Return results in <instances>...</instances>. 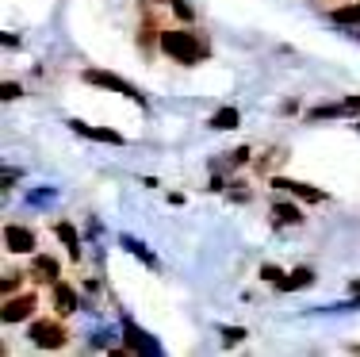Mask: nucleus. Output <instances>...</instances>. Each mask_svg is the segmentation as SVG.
<instances>
[{
  "label": "nucleus",
  "instance_id": "4",
  "mask_svg": "<svg viewBox=\"0 0 360 357\" xmlns=\"http://www.w3.org/2000/svg\"><path fill=\"white\" fill-rule=\"evenodd\" d=\"M39 311V300L35 296H4V322H23V319H31Z\"/></svg>",
  "mask_w": 360,
  "mask_h": 357
},
{
  "label": "nucleus",
  "instance_id": "2",
  "mask_svg": "<svg viewBox=\"0 0 360 357\" xmlns=\"http://www.w3.org/2000/svg\"><path fill=\"white\" fill-rule=\"evenodd\" d=\"M27 338L39 346V350H62V346H70V330H65L62 315H42V319H31Z\"/></svg>",
  "mask_w": 360,
  "mask_h": 357
},
{
  "label": "nucleus",
  "instance_id": "11",
  "mask_svg": "<svg viewBox=\"0 0 360 357\" xmlns=\"http://www.w3.org/2000/svg\"><path fill=\"white\" fill-rule=\"evenodd\" d=\"M311 277H314L311 269H295V277H280V288H284V292H291V288H303Z\"/></svg>",
  "mask_w": 360,
  "mask_h": 357
},
{
  "label": "nucleus",
  "instance_id": "3",
  "mask_svg": "<svg viewBox=\"0 0 360 357\" xmlns=\"http://www.w3.org/2000/svg\"><path fill=\"white\" fill-rule=\"evenodd\" d=\"M35 242H39V234L31 231V227H20V223H8L4 227L8 253H35Z\"/></svg>",
  "mask_w": 360,
  "mask_h": 357
},
{
  "label": "nucleus",
  "instance_id": "7",
  "mask_svg": "<svg viewBox=\"0 0 360 357\" xmlns=\"http://www.w3.org/2000/svg\"><path fill=\"white\" fill-rule=\"evenodd\" d=\"M81 77H84V84H104V89H115V92H123V96H134V100H139V92H134L123 77H111V73H100V70H84Z\"/></svg>",
  "mask_w": 360,
  "mask_h": 357
},
{
  "label": "nucleus",
  "instance_id": "5",
  "mask_svg": "<svg viewBox=\"0 0 360 357\" xmlns=\"http://www.w3.org/2000/svg\"><path fill=\"white\" fill-rule=\"evenodd\" d=\"M31 280H39V284H58V280H62V265H58V258H50V253H35V261H31Z\"/></svg>",
  "mask_w": 360,
  "mask_h": 357
},
{
  "label": "nucleus",
  "instance_id": "15",
  "mask_svg": "<svg viewBox=\"0 0 360 357\" xmlns=\"http://www.w3.org/2000/svg\"><path fill=\"white\" fill-rule=\"evenodd\" d=\"M211 123H215V127H238V112H234V108H226V112H219Z\"/></svg>",
  "mask_w": 360,
  "mask_h": 357
},
{
  "label": "nucleus",
  "instance_id": "12",
  "mask_svg": "<svg viewBox=\"0 0 360 357\" xmlns=\"http://www.w3.org/2000/svg\"><path fill=\"white\" fill-rule=\"evenodd\" d=\"M276 219H284V223H303V211L295 208V203H276Z\"/></svg>",
  "mask_w": 360,
  "mask_h": 357
},
{
  "label": "nucleus",
  "instance_id": "9",
  "mask_svg": "<svg viewBox=\"0 0 360 357\" xmlns=\"http://www.w3.org/2000/svg\"><path fill=\"white\" fill-rule=\"evenodd\" d=\"M54 234L62 238V246L70 250V258H73V261L81 258V246H77V231H73L70 223H62V219H58V223H54Z\"/></svg>",
  "mask_w": 360,
  "mask_h": 357
},
{
  "label": "nucleus",
  "instance_id": "10",
  "mask_svg": "<svg viewBox=\"0 0 360 357\" xmlns=\"http://www.w3.org/2000/svg\"><path fill=\"white\" fill-rule=\"evenodd\" d=\"M272 184H276V189H291V192H299L303 200H314V203L322 200V192H319V189H307V184H295V181H288V177H276Z\"/></svg>",
  "mask_w": 360,
  "mask_h": 357
},
{
  "label": "nucleus",
  "instance_id": "14",
  "mask_svg": "<svg viewBox=\"0 0 360 357\" xmlns=\"http://www.w3.org/2000/svg\"><path fill=\"white\" fill-rule=\"evenodd\" d=\"M20 284H23V277H20V273H12V277L0 280V292H4V296H15V292H20Z\"/></svg>",
  "mask_w": 360,
  "mask_h": 357
},
{
  "label": "nucleus",
  "instance_id": "8",
  "mask_svg": "<svg viewBox=\"0 0 360 357\" xmlns=\"http://www.w3.org/2000/svg\"><path fill=\"white\" fill-rule=\"evenodd\" d=\"M330 20L341 23V27H356L360 23V0H341V4L330 12Z\"/></svg>",
  "mask_w": 360,
  "mask_h": 357
},
{
  "label": "nucleus",
  "instance_id": "16",
  "mask_svg": "<svg viewBox=\"0 0 360 357\" xmlns=\"http://www.w3.org/2000/svg\"><path fill=\"white\" fill-rule=\"evenodd\" d=\"M0 92H4V100H8V96H20V84H8V81H4V84H0Z\"/></svg>",
  "mask_w": 360,
  "mask_h": 357
},
{
  "label": "nucleus",
  "instance_id": "6",
  "mask_svg": "<svg viewBox=\"0 0 360 357\" xmlns=\"http://www.w3.org/2000/svg\"><path fill=\"white\" fill-rule=\"evenodd\" d=\"M50 308H54V315H73L77 311V292L65 280H58V284H50Z\"/></svg>",
  "mask_w": 360,
  "mask_h": 357
},
{
  "label": "nucleus",
  "instance_id": "1",
  "mask_svg": "<svg viewBox=\"0 0 360 357\" xmlns=\"http://www.w3.org/2000/svg\"><path fill=\"white\" fill-rule=\"evenodd\" d=\"M158 50L165 58H173L176 65H195L200 62V42H195V35L188 27H161Z\"/></svg>",
  "mask_w": 360,
  "mask_h": 357
},
{
  "label": "nucleus",
  "instance_id": "13",
  "mask_svg": "<svg viewBox=\"0 0 360 357\" xmlns=\"http://www.w3.org/2000/svg\"><path fill=\"white\" fill-rule=\"evenodd\" d=\"M169 4H173V12H176L180 23H192L195 20V12H192V4H188V0H169Z\"/></svg>",
  "mask_w": 360,
  "mask_h": 357
}]
</instances>
